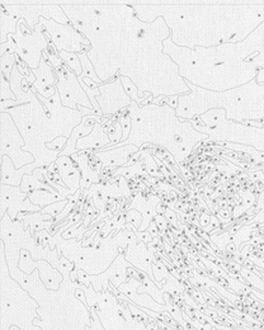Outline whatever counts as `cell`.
Here are the masks:
<instances>
[{
	"mask_svg": "<svg viewBox=\"0 0 264 330\" xmlns=\"http://www.w3.org/2000/svg\"><path fill=\"white\" fill-rule=\"evenodd\" d=\"M72 24L90 41L88 57L107 83L120 72L132 80L140 99L190 94L177 64L163 52L171 31L162 17L152 23L137 18L127 3H59Z\"/></svg>",
	"mask_w": 264,
	"mask_h": 330,
	"instance_id": "6da1fadb",
	"label": "cell"
},
{
	"mask_svg": "<svg viewBox=\"0 0 264 330\" xmlns=\"http://www.w3.org/2000/svg\"><path fill=\"white\" fill-rule=\"evenodd\" d=\"M126 3L144 23L162 17L173 44L191 50L241 42L264 22L262 3Z\"/></svg>",
	"mask_w": 264,
	"mask_h": 330,
	"instance_id": "7a4b0ae2",
	"label": "cell"
},
{
	"mask_svg": "<svg viewBox=\"0 0 264 330\" xmlns=\"http://www.w3.org/2000/svg\"><path fill=\"white\" fill-rule=\"evenodd\" d=\"M163 52L177 64L179 75L191 84L217 93L231 91L257 78L258 56L264 69V22L241 42L191 50L168 38L163 42Z\"/></svg>",
	"mask_w": 264,
	"mask_h": 330,
	"instance_id": "3957f363",
	"label": "cell"
},
{
	"mask_svg": "<svg viewBox=\"0 0 264 330\" xmlns=\"http://www.w3.org/2000/svg\"><path fill=\"white\" fill-rule=\"evenodd\" d=\"M127 111L132 122L127 140L98 151H107L124 145H135L141 149L144 143L151 142L168 150L174 155L175 163L182 164L197 143L208 139L206 134L194 130L191 121H180L175 115V109L168 104L158 106L150 103L146 106H139L132 100Z\"/></svg>",
	"mask_w": 264,
	"mask_h": 330,
	"instance_id": "277c9868",
	"label": "cell"
},
{
	"mask_svg": "<svg viewBox=\"0 0 264 330\" xmlns=\"http://www.w3.org/2000/svg\"><path fill=\"white\" fill-rule=\"evenodd\" d=\"M186 83L191 93L179 95L175 108V115L180 121H191L210 109H226V118L233 122L264 118V84H258L255 79L222 93Z\"/></svg>",
	"mask_w": 264,
	"mask_h": 330,
	"instance_id": "5b68a950",
	"label": "cell"
},
{
	"mask_svg": "<svg viewBox=\"0 0 264 330\" xmlns=\"http://www.w3.org/2000/svg\"><path fill=\"white\" fill-rule=\"evenodd\" d=\"M4 112L12 116L19 132L24 139L25 143L23 150L31 153L36 159L33 164H29L32 173L34 169L50 166L59 159L61 151L47 149L46 145L52 142L56 137L65 136L59 126L55 125L50 116L47 115L44 104L38 100L36 93L31 103L8 108Z\"/></svg>",
	"mask_w": 264,
	"mask_h": 330,
	"instance_id": "8992f818",
	"label": "cell"
},
{
	"mask_svg": "<svg viewBox=\"0 0 264 330\" xmlns=\"http://www.w3.org/2000/svg\"><path fill=\"white\" fill-rule=\"evenodd\" d=\"M191 122L194 130L208 136L203 142L240 143L264 151V128L229 121L225 109H210Z\"/></svg>",
	"mask_w": 264,
	"mask_h": 330,
	"instance_id": "52a82bcc",
	"label": "cell"
},
{
	"mask_svg": "<svg viewBox=\"0 0 264 330\" xmlns=\"http://www.w3.org/2000/svg\"><path fill=\"white\" fill-rule=\"evenodd\" d=\"M53 19L60 24H72L59 3H21L0 1V45L5 44L9 34L17 33L19 19H24L32 31L40 23V18Z\"/></svg>",
	"mask_w": 264,
	"mask_h": 330,
	"instance_id": "ba28073f",
	"label": "cell"
},
{
	"mask_svg": "<svg viewBox=\"0 0 264 330\" xmlns=\"http://www.w3.org/2000/svg\"><path fill=\"white\" fill-rule=\"evenodd\" d=\"M44 31L40 23L32 31L24 19H19L17 33L9 34L5 44L0 45V57L6 52L16 53L32 70L37 69L42 61L44 52L50 47V41L47 36H44Z\"/></svg>",
	"mask_w": 264,
	"mask_h": 330,
	"instance_id": "9c48e42d",
	"label": "cell"
},
{
	"mask_svg": "<svg viewBox=\"0 0 264 330\" xmlns=\"http://www.w3.org/2000/svg\"><path fill=\"white\" fill-rule=\"evenodd\" d=\"M0 156H9L17 169L33 164L36 159L31 153L23 150L24 139L9 113L0 112Z\"/></svg>",
	"mask_w": 264,
	"mask_h": 330,
	"instance_id": "30bf717a",
	"label": "cell"
},
{
	"mask_svg": "<svg viewBox=\"0 0 264 330\" xmlns=\"http://www.w3.org/2000/svg\"><path fill=\"white\" fill-rule=\"evenodd\" d=\"M40 24L46 31V36L51 40L57 51H68L72 53L88 52L90 50V41L81 34L72 24H60L53 19L41 17Z\"/></svg>",
	"mask_w": 264,
	"mask_h": 330,
	"instance_id": "8fae6325",
	"label": "cell"
},
{
	"mask_svg": "<svg viewBox=\"0 0 264 330\" xmlns=\"http://www.w3.org/2000/svg\"><path fill=\"white\" fill-rule=\"evenodd\" d=\"M53 70L56 74V89L62 106L72 109H78L79 106L93 109L87 93L81 88L78 76L65 64Z\"/></svg>",
	"mask_w": 264,
	"mask_h": 330,
	"instance_id": "7c38bea8",
	"label": "cell"
},
{
	"mask_svg": "<svg viewBox=\"0 0 264 330\" xmlns=\"http://www.w3.org/2000/svg\"><path fill=\"white\" fill-rule=\"evenodd\" d=\"M100 95L96 97V102L102 109L103 117H108L111 115L127 109L128 106L132 103V99L124 92L121 83V75L118 72L109 83L100 84L99 87Z\"/></svg>",
	"mask_w": 264,
	"mask_h": 330,
	"instance_id": "4fadbf2b",
	"label": "cell"
},
{
	"mask_svg": "<svg viewBox=\"0 0 264 330\" xmlns=\"http://www.w3.org/2000/svg\"><path fill=\"white\" fill-rule=\"evenodd\" d=\"M1 215L0 218L5 217V212L8 210V215L12 220H17L18 212H41L42 207L33 205L28 198L29 193H24L21 190V187H13L8 184H1Z\"/></svg>",
	"mask_w": 264,
	"mask_h": 330,
	"instance_id": "5bb4252c",
	"label": "cell"
},
{
	"mask_svg": "<svg viewBox=\"0 0 264 330\" xmlns=\"http://www.w3.org/2000/svg\"><path fill=\"white\" fill-rule=\"evenodd\" d=\"M32 72L36 76V81L31 87L34 93L44 98H51L57 93L56 74L45 53L40 66L37 69H33Z\"/></svg>",
	"mask_w": 264,
	"mask_h": 330,
	"instance_id": "9a60e30c",
	"label": "cell"
},
{
	"mask_svg": "<svg viewBox=\"0 0 264 330\" xmlns=\"http://www.w3.org/2000/svg\"><path fill=\"white\" fill-rule=\"evenodd\" d=\"M140 149L135 145H124V146L113 147L107 151H98L94 150L92 155L98 162H100L102 168H112V166H124L130 162V156L139 153Z\"/></svg>",
	"mask_w": 264,
	"mask_h": 330,
	"instance_id": "2e32d148",
	"label": "cell"
},
{
	"mask_svg": "<svg viewBox=\"0 0 264 330\" xmlns=\"http://www.w3.org/2000/svg\"><path fill=\"white\" fill-rule=\"evenodd\" d=\"M57 166L59 175L61 181L64 182L65 187L72 190V194L80 189L81 182V171L78 168V165L75 164L72 156H62L60 155L59 159L55 162Z\"/></svg>",
	"mask_w": 264,
	"mask_h": 330,
	"instance_id": "e0dca14e",
	"label": "cell"
},
{
	"mask_svg": "<svg viewBox=\"0 0 264 330\" xmlns=\"http://www.w3.org/2000/svg\"><path fill=\"white\" fill-rule=\"evenodd\" d=\"M0 162H1V184H8V186H13V187H21L23 177L27 174H32L29 164L21 169H17L9 156H3L0 159Z\"/></svg>",
	"mask_w": 264,
	"mask_h": 330,
	"instance_id": "ac0fdd59",
	"label": "cell"
},
{
	"mask_svg": "<svg viewBox=\"0 0 264 330\" xmlns=\"http://www.w3.org/2000/svg\"><path fill=\"white\" fill-rule=\"evenodd\" d=\"M108 145H111V140H109L108 135L104 131L103 123L96 122L92 134H89L85 137H81L80 140L78 141V143H76V149H78V151H84V150L89 149L100 150L103 147L108 146Z\"/></svg>",
	"mask_w": 264,
	"mask_h": 330,
	"instance_id": "d6986e66",
	"label": "cell"
},
{
	"mask_svg": "<svg viewBox=\"0 0 264 330\" xmlns=\"http://www.w3.org/2000/svg\"><path fill=\"white\" fill-rule=\"evenodd\" d=\"M28 198L31 199V202L33 203V205H37L44 209V207H46V206H48V205H52V203L64 201V199L68 198V196L60 193V192H57V190H55V192H50V190L38 189V190H33V192H31Z\"/></svg>",
	"mask_w": 264,
	"mask_h": 330,
	"instance_id": "ffe728a7",
	"label": "cell"
},
{
	"mask_svg": "<svg viewBox=\"0 0 264 330\" xmlns=\"http://www.w3.org/2000/svg\"><path fill=\"white\" fill-rule=\"evenodd\" d=\"M60 59L64 61L66 66H68L76 76H80L83 74V68H81L80 59H79L78 53L68 52V51H60L59 52Z\"/></svg>",
	"mask_w": 264,
	"mask_h": 330,
	"instance_id": "44dd1931",
	"label": "cell"
},
{
	"mask_svg": "<svg viewBox=\"0 0 264 330\" xmlns=\"http://www.w3.org/2000/svg\"><path fill=\"white\" fill-rule=\"evenodd\" d=\"M88 52H89V51H88ZM88 52L78 53L81 63V68H83V74H81V76L92 79V80H93L94 83H96V84H103V81L100 80V79L98 78V75H96L93 64H92V61H90L89 57H88Z\"/></svg>",
	"mask_w": 264,
	"mask_h": 330,
	"instance_id": "7402d4cb",
	"label": "cell"
},
{
	"mask_svg": "<svg viewBox=\"0 0 264 330\" xmlns=\"http://www.w3.org/2000/svg\"><path fill=\"white\" fill-rule=\"evenodd\" d=\"M17 64V55L16 53L6 52L5 55L0 57V72L5 76L8 80L12 78L13 69Z\"/></svg>",
	"mask_w": 264,
	"mask_h": 330,
	"instance_id": "603a6c76",
	"label": "cell"
},
{
	"mask_svg": "<svg viewBox=\"0 0 264 330\" xmlns=\"http://www.w3.org/2000/svg\"><path fill=\"white\" fill-rule=\"evenodd\" d=\"M121 83L124 92L127 93L128 97L134 100V102H136L139 106H141V104H143V100H141L140 97H139V89H137L136 85L132 83V80H131L130 78H126V76H121Z\"/></svg>",
	"mask_w": 264,
	"mask_h": 330,
	"instance_id": "cb8c5ba5",
	"label": "cell"
},
{
	"mask_svg": "<svg viewBox=\"0 0 264 330\" xmlns=\"http://www.w3.org/2000/svg\"><path fill=\"white\" fill-rule=\"evenodd\" d=\"M0 97L1 100H17L16 94L13 93L9 80L0 72Z\"/></svg>",
	"mask_w": 264,
	"mask_h": 330,
	"instance_id": "d4e9b609",
	"label": "cell"
},
{
	"mask_svg": "<svg viewBox=\"0 0 264 330\" xmlns=\"http://www.w3.org/2000/svg\"><path fill=\"white\" fill-rule=\"evenodd\" d=\"M69 203V199H64V201H60V202L52 203V205H48L46 207L41 210V213H45V215H51V216H59L64 209L66 207V205Z\"/></svg>",
	"mask_w": 264,
	"mask_h": 330,
	"instance_id": "484cf974",
	"label": "cell"
},
{
	"mask_svg": "<svg viewBox=\"0 0 264 330\" xmlns=\"http://www.w3.org/2000/svg\"><path fill=\"white\" fill-rule=\"evenodd\" d=\"M143 218H144L143 213H141L140 211H137V210H128L124 220H126V222H128V224L132 222V225H134L136 229H140L141 224H143Z\"/></svg>",
	"mask_w": 264,
	"mask_h": 330,
	"instance_id": "4316f807",
	"label": "cell"
},
{
	"mask_svg": "<svg viewBox=\"0 0 264 330\" xmlns=\"http://www.w3.org/2000/svg\"><path fill=\"white\" fill-rule=\"evenodd\" d=\"M68 141H69L68 137H62V136L56 137L52 142L47 143L46 146H47V149H50V150H60V151H62V150L65 149Z\"/></svg>",
	"mask_w": 264,
	"mask_h": 330,
	"instance_id": "83f0119b",
	"label": "cell"
},
{
	"mask_svg": "<svg viewBox=\"0 0 264 330\" xmlns=\"http://www.w3.org/2000/svg\"><path fill=\"white\" fill-rule=\"evenodd\" d=\"M154 222H155L156 226H158L159 231H164L167 230V228H168V220L165 218L164 215H156L155 217H154Z\"/></svg>",
	"mask_w": 264,
	"mask_h": 330,
	"instance_id": "f1b7e54d",
	"label": "cell"
},
{
	"mask_svg": "<svg viewBox=\"0 0 264 330\" xmlns=\"http://www.w3.org/2000/svg\"><path fill=\"white\" fill-rule=\"evenodd\" d=\"M78 281L84 287L90 286V276L87 272L83 271V269H78Z\"/></svg>",
	"mask_w": 264,
	"mask_h": 330,
	"instance_id": "f546056e",
	"label": "cell"
},
{
	"mask_svg": "<svg viewBox=\"0 0 264 330\" xmlns=\"http://www.w3.org/2000/svg\"><path fill=\"white\" fill-rule=\"evenodd\" d=\"M135 235H136L137 240H143L144 244H150V241H151V239H154V237H151V234L149 233V231H143V233H135Z\"/></svg>",
	"mask_w": 264,
	"mask_h": 330,
	"instance_id": "4dcf8cb0",
	"label": "cell"
},
{
	"mask_svg": "<svg viewBox=\"0 0 264 330\" xmlns=\"http://www.w3.org/2000/svg\"><path fill=\"white\" fill-rule=\"evenodd\" d=\"M199 221H201V226L207 228L208 225L211 224V216L207 215V213H202V215H201V218H199Z\"/></svg>",
	"mask_w": 264,
	"mask_h": 330,
	"instance_id": "1f68e13d",
	"label": "cell"
}]
</instances>
